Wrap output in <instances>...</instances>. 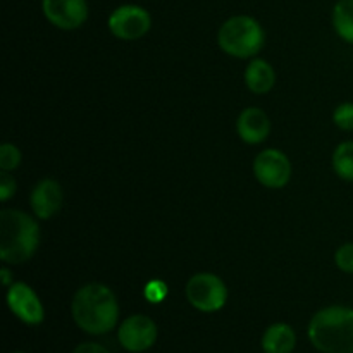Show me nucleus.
<instances>
[{
  "instance_id": "1",
  "label": "nucleus",
  "mask_w": 353,
  "mask_h": 353,
  "mask_svg": "<svg viewBox=\"0 0 353 353\" xmlns=\"http://www.w3.org/2000/svg\"><path fill=\"white\" fill-rule=\"evenodd\" d=\"M71 314L76 326L88 334H105L117 326L119 303L109 286L88 283L74 293Z\"/></svg>"
},
{
  "instance_id": "2",
  "label": "nucleus",
  "mask_w": 353,
  "mask_h": 353,
  "mask_svg": "<svg viewBox=\"0 0 353 353\" xmlns=\"http://www.w3.org/2000/svg\"><path fill=\"white\" fill-rule=\"evenodd\" d=\"M40 245L37 219L17 209L0 212V261L3 264H23L30 261Z\"/></svg>"
},
{
  "instance_id": "3",
  "label": "nucleus",
  "mask_w": 353,
  "mask_h": 353,
  "mask_svg": "<svg viewBox=\"0 0 353 353\" xmlns=\"http://www.w3.org/2000/svg\"><path fill=\"white\" fill-rule=\"evenodd\" d=\"M309 340L323 353H353V309L331 305L314 314L309 323Z\"/></svg>"
},
{
  "instance_id": "4",
  "label": "nucleus",
  "mask_w": 353,
  "mask_h": 353,
  "mask_svg": "<svg viewBox=\"0 0 353 353\" xmlns=\"http://www.w3.org/2000/svg\"><path fill=\"white\" fill-rule=\"evenodd\" d=\"M265 41L264 30L255 17L240 14L224 21L217 33L221 50L236 59L255 57Z\"/></svg>"
},
{
  "instance_id": "5",
  "label": "nucleus",
  "mask_w": 353,
  "mask_h": 353,
  "mask_svg": "<svg viewBox=\"0 0 353 353\" xmlns=\"http://www.w3.org/2000/svg\"><path fill=\"white\" fill-rule=\"evenodd\" d=\"M186 299L193 309L212 314L228 302V288L223 279L212 272H199L186 283Z\"/></svg>"
},
{
  "instance_id": "6",
  "label": "nucleus",
  "mask_w": 353,
  "mask_h": 353,
  "mask_svg": "<svg viewBox=\"0 0 353 353\" xmlns=\"http://www.w3.org/2000/svg\"><path fill=\"white\" fill-rule=\"evenodd\" d=\"M107 26L117 40L134 41L143 38L150 31L152 16L145 7L137 3H124L110 12Z\"/></svg>"
},
{
  "instance_id": "7",
  "label": "nucleus",
  "mask_w": 353,
  "mask_h": 353,
  "mask_svg": "<svg viewBox=\"0 0 353 353\" xmlns=\"http://www.w3.org/2000/svg\"><path fill=\"white\" fill-rule=\"evenodd\" d=\"M254 176L265 188H285L292 178V162L285 152L278 148H265L255 157Z\"/></svg>"
},
{
  "instance_id": "8",
  "label": "nucleus",
  "mask_w": 353,
  "mask_h": 353,
  "mask_svg": "<svg viewBox=\"0 0 353 353\" xmlns=\"http://www.w3.org/2000/svg\"><path fill=\"white\" fill-rule=\"evenodd\" d=\"M157 334V324L152 321V317L145 314H133L121 323L117 340L126 352L141 353L154 347Z\"/></svg>"
},
{
  "instance_id": "9",
  "label": "nucleus",
  "mask_w": 353,
  "mask_h": 353,
  "mask_svg": "<svg viewBox=\"0 0 353 353\" xmlns=\"http://www.w3.org/2000/svg\"><path fill=\"white\" fill-rule=\"evenodd\" d=\"M6 299L9 310L21 323L30 324V326H37V324L43 323V303H41L40 296L37 295V292L30 285L23 281L12 283L7 288Z\"/></svg>"
},
{
  "instance_id": "10",
  "label": "nucleus",
  "mask_w": 353,
  "mask_h": 353,
  "mask_svg": "<svg viewBox=\"0 0 353 353\" xmlns=\"http://www.w3.org/2000/svg\"><path fill=\"white\" fill-rule=\"evenodd\" d=\"M41 10L48 23L64 31L78 30L88 19L86 0H41Z\"/></svg>"
},
{
  "instance_id": "11",
  "label": "nucleus",
  "mask_w": 353,
  "mask_h": 353,
  "mask_svg": "<svg viewBox=\"0 0 353 353\" xmlns=\"http://www.w3.org/2000/svg\"><path fill=\"white\" fill-rule=\"evenodd\" d=\"M64 202L62 186L55 179L45 178L34 185L30 196V205L34 216L40 221H48L61 210Z\"/></svg>"
},
{
  "instance_id": "12",
  "label": "nucleus",
  "mask_w": 353,
  "mask_h": 353,
  "mask_svg": "<svg viewBox=\"0 0 353 353\" xmlns=\"http://www.w3.org/2000/svg\"><path fill=\"white\" fill-rule=\"evenodd\" d=\"M238 137L248 145H259L268 140L271 133V121L268 114L259 107H247L241 110L236 121Z\"/></svg>"
},
{
  "instance_id": "13",
  "label": "nucleus",
  "mask_w": 353,
  "mask_h": 353,
  "mask_svg": "<svg viewBox=\"0 0 353 353\" xmlns=\"http://www.w3.org/2000/svg\"><path fill=\"white\" fill-rule=\"evenodd\" d=\"M245 85L255 95H265L276 85V71L264 59H254L245 69Z\"/></svg>"
},
{
  "instance_id": "14",
  "label": "nucleus",
  "mask_w": 353,
  "mask_h": 353,
  "mask_svg": "<svg viewBox=\"0 0 353 353\" xmlns=\"http://www.w3.org/2000/svg\"><path fill=\"white\" fill-rule=\"evenodd\" d=\"M296 347V334L290 324L276 323L262 334L264 353H292Z\"/></svg>"
},
{
  "instance_id": "15",
  "label": "nucleus",
  "mask_w": 353,
  "mask_h": 353,
  "mask_svg": "<svg viewBox=\"0 0 353 353\" xmlns=\"http://www.w3.org/2000/svg\"><path fill=\"white\" fill-rule=\"evenodd\" d=\"M331 21L338 37L353 45V0H338L333 7Z\"/></svg>"
},
{
  "instance_id": "16",
  "label": "nucleus",
  "mask_w": 353,
  "mask_h": 353,
  "mask_svg": "<svg viewBox=\"0 0 353 353\" xmlns=\"http://www.w3.org/2000/svg\"><path fill=\"white\" fill-rule=\"evenodd\" d=\"M334 172L345 181H353V141H341L331 159Z\"/></svg>"
},
{
  "instance_id": "17",
  "label": "nucleus",
  "mask_w": 353,
  "mask_h": 353,
  "mask_svg": "<svg viewBox=\"0 0 353 353\" xmlns=\"http://www.w3.org/2000/svg\"><path fill=\"white\" fill-rule=\"evenodd\" d=\"M21 159H23V155L14 143H3L0 147V169L2 171L10 172L19 168Z\"/></svg>"
},
{
  "instance_id": "18",
  "label": "nucleus",
  "mask_w": 353,
  "mask_h": 353,
  "mask_svg": "<svg viewBox=\"0 0 353 353\" xmlns=\"http://www.w3.org/2000/svg\"><path fill=\"white\" fill-rule=\"evenodd\" d=\"M333 123L341 131H353V102H343L334 109Z\"/></svg>"
},
{
  "instance_id": "19",
  "label": "nucleus",
  "mask_w": 353,
  "mask_h": 353,
  "mask_svg": "<svg viewBox=\"0 0 353 353\" xmlns=\"http://www.w3.org/2000/svg\"><path fill=\"white\" fill-rule=\"evenodd\" d=\"M334 264L340 271L353 274V241L341 245L334 254Z\"/></svg>"
},
{
  "instance_id": "20",
  "label": "nucleus",
  "mask_w": 353,
  "mask_h": 353,
  "mask_svg": "<svg viewBox=\"0 0 353 353\" xmlns=\"http://www.w3.org/2000/svg\"><path fill=\"white\" fill-rule=\"evenodd\" d=\"M143 295L150 303H161L168 296V285L161 279H152L145 286Z\"/></svg>"
},
{
  "instance_id": "21",
  "label": "nucleus",
  "mask_w": 353,
  "mask_h": 353,
  "mask_svg": "<svg viewBox=\"0 0 353 353\" xmlns=\"http://www.w3.org/2000/svg\"><path fill=\"white\" fill-rule=\"evenodd\" d=\"M14 193H16V179L10 176V172L2 171L0 172V200L7 202Z\"/></svg>"
},
{
  "instance_id": "22",
  "label": "nucleus",
  "mask_w": 353,
  "mask_h": 353,
  "mask_svg": "<svg viewBox=\"0 0 353 353\" xmlns=\"http://www.w3.org/2000/svg\"><path fill=\"white\" fill-rule=\"evenodd\" d=\"M72 353H110V352L107 350L105 347H102V345L92 343V341H88V343L78 345V347L74 348V352H72Z\"/></svg>"
},
{
  "instance_id": "23",
  "label": "nucleus",
  "mask_w": 353,
  "mask_h": 353,
  "mask_svg": "<svg viewBox=\"0 0 353 353\" xmlns=\"http://www.w3.org/2000/svg\"><path fill=\"white\" fill-rule=\"evenodd\" d=\"M0 276H2V285L7 286V288H9V286L14 283V281H10V271L7 268L0 269Z\"/></svg>"
},
{
  "instance_id": "24",
  "label": "nucleus",
  "mask_w": 353,
  "mask_h": 353,
  "mask_svg": "<svg viewBox=\"0 0 353 353\" xmlns=\"http://www.w3.org/2000/svg\"><path fill=\"white\" fill-rule=\"evenodd\" d=\"M12 353H24V352H12Z\"/></svg>"
}]
</instances>
